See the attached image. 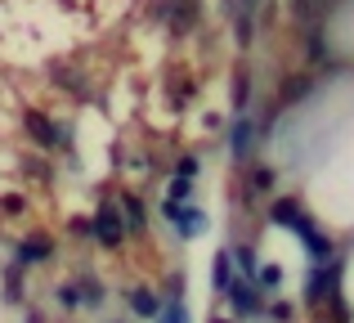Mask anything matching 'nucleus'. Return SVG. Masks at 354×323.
Segmentation results:
<instances>
[{
  "label": "nucleus",
  "instance_id": "23",
  "mask_svg": "<svg viewBox=\"0 0 354 323\" xmlns=\"http://www.w3.org/2000/svg\"><path fill=\"white\" fill-rule=\"evenodd\" d=\"M216 323H229V319H216Z\"/></svg>",
  "mask_w": 354,
  "mask_h": 323
},
{
  "label": "nucleus",
  "instance_id": "14",
  "mask_svg": "<svg viewBox=\"0 0 354 323\" xmlns=\"http://www.w3.org/2000/svg\"><path fill=\"white\" fill-rule=\"evenodd\" d=\"M256 279H260V288H283V270H278V265H265Z\"/></svg>",
  "mask_w": 354,
  "mask_h": 323
},
{
  "label": "nucleus",
  "instance_id": "11",
  "mask_svg": "<svg viewBox=\"0 0 354 323\" xmlns=\"http://www.w3.org/2000/svg\"><path fill=\"white\" fill-rule=\"evenodd\" d=\"M296 216H301V207H296L292 198H283V202H274V211H269V220H274V225H287L292 229L296 225Z\"/></svg>",
  "mask_w": 354,
  "mask_h": 323
},
{
  "label": "nucleus",
  "instance_id": "7",
  "mask_svg": "<svg viewBox=\"0 0 354 323\" xmlns=\"http://www.w3.org/2000/svg\"><path fill=\"white\" fill-rule=\"evenodd\" d=\"M121 225H126L130 234H144L148 211H144V202H139V198H121Z\"/></svg>",
  "mask_w": 354,
  "mask_h": 323
},
{
  "label": "nucleus",
  "instance_id": "8",
  "mask_svg": "<svg viewBox=\"0 0 354 323\" xmlns=\"http://www.w3.org/2000/svg\"><path fill=\"white\" fill-rule=\"evenodd\" d=\"M229 297H234V306L242 310V315H251L256 310V283H247V279H238V283H229Z\"/></svg>",
  "mask_w": 354,
  "mask_h": 323
},
{
  "label": "nucleus",
  "instance_id": "5",
  "mask_svg": "<svg viewBox=\"0 0 354 323\" xmlns=\"http://www.w3.org/2000/svg\"><path fill=\"white\" fill-rule=\"evenodd\" d=\"M162 211H166V220H171V225L180 229L184 238H193V234L202 229V211H198V207H184V202H166Z\"/></svg>",
  "mask_w": 354,
  "mask_h": 323
},
{
  "label": "nucleus",
  "instance_id": "4",
  "mask_svg": "<svg viewBox=\"0 0 354 323\" xmlns=\"http://www.w3.org/2000/svg\"><path fill=\"white\" fill-rule=\"evenodd\" d=\"M95 238L104 247H121V238H126V225H121V216L113 207H99V216H95Z\"/></svg>",
  "mask_w": 354,
  "mask_h": 323
},
{
  "label": "nucleus",
  "instance_id": "18",
  "mask_svg": "<svg viewBox=\"0 0 354 323\" xmlns=\"http://www.w3.org/2000/svg\"><path fill=\"white\" fill-rule=\"evenodd\" d=\"M238 265H242V270H256V252H251V247H242V252H238Z\"/></svg>",
  "mask_w": 354,
  "mask_h": 323
},
{
  "label": "nucleus",
  "instance_id": "22",
  "mask_svg": "<svg viewBox=\"0 0 354 323\" xmlns=\"http://www.w3.org/2000/svg\"><path fill=\"white\" fill-rule=\"evenodd\" d=\"M180 175H189V180H193V175H198V162H193V158H184V162H180Z\"/></svg>",
  "mask_w": 354,
  "mask_h": 323
},
{
  "label": "nucleus",
  "instance_id": "1",
  "mask_svg": "<svg viewBox=\"0 0 354 323\" xmlns=\"http://www.w3.org/2000/svg\"><path fill=\"white\" fill-rule=\"evenodd\" d=\"M337 279H341V265L337 261H323L319 270H310V279H305V301H310V306L332 301V297H337Z\"/></svg>",
  "mask_w": 354,
  "mask_h": 323
},
{
  "label": "nucleus",
  "instance_id": "20",
  "mask_svg": "<svg viewBox=\"0 0 354 323\" xmlns=\"http://www.w3.org/2000/svg\"><path fill=\"white\" fill-rule=\"evenodd\" d=\"M269 180H274L269 171H256V175H251V189H269Z\"/></svg>",
  "mask_w": 354,
  "mask_h": 323
},
{
  "label": "nucleus",
  "instance_id": "19",
  "mask_svg": "<svg viewBox=\"0 0 354 323\" xmlns=\"http://www.w3.org/2000/svg\"><path fill=\"white\" fill-rule=\"evenodd\" d=\"M59 301H63V306H77L81 292H77V288H59Z\"/></svg>",
  "mask_w": 354,
  "mask_h": 323
},
{
  "label": "nucleus",
  "instance_id": "9",
  "mask_svg": "<svg viewBox=\"0 0 354 323\" xmlns=\"http://www.w3.org/2000/svg\"><path fill=\"white\" fill-rule=\"evenodd\" d=\"M45 256H50V238H27V243L18 247V261L23 265H41Z\"/></svg>",
  "mask_w": 354,
  "mask_h": 323
},
{
  "label": "nucleus",
  "instance_id": "6",
  "mask_svg": "<svg viewBox=\"0 0 354 323\" xmlns=\"http://www.w3.org/2000/svg\"><path fill=\"white\" fill-rule=\"evenodd\" d=\"M251 140H256V126H251L247 117H238L234 131H229V153H234V158H247V153H251Z\"/></svg>",
  "mask_w": 354,
  "mask_h": 323
},
{
  "label": "nucleus",
  "instance_id": "2",
  "mask_svg": "<svg viewBox=\"0 0 354 323\" xmlns=\"http://www.w3.org/2000/svg\"><path fill=\"white\" fill-rule=\"evenodd\" d=\"M292 229L301 234V243L310 247V261H314V265L332 261V243H328V234H323V229H314V225H310L305 216H296V225H292Z\"/></svg>",
  "mask_w": 354,
  "mask_h": 323
},
{
  "label": "nucleus",
  "instance_id": "13",
  "mask_svg": "<svg viewBox=\"0 0 354 323\" xmlns=\"http://www.w3.org/2000/svg\"><path fill=\"white\" fill-rule=\"evenodd\" d=\"M130 306H135L139 315H157V297L153 292H130Z\"/></svg>",
  "mask_w": 354,
  "mask_h": 323
},
{
  "label": "nucleus",
  "instance_id": "17",
  "mask_svg": "<svg viewBox=\"0 0 354 323\" xmlns=\"http://www.w3.org/2000/svg\"><path fill=\"white\" fill-rule=\"evenodd\" d=\"M162 323H189V315H184V306H180V301H175V306L162 315Z\"/></svg>",
  "mask_w": 354,
  "mask_h": 323
},
{
  "label": "nucleus",
  "instance_id": "21",
  "mask_svg": "<svg viewBox=\"0 0 354 323\" xmlns=\"http://www.w3.org/2000/svg\"><path fill=\"white\" fill-rule=\"evenodd\" d=\"M86 301H104V288H95V283H86V292H81Z\"/></svg>",
  "mask_w": 354,
  "mask_h": 323
},
{
  "label": "nucleus",
  "instance_id": "15",
  "mask_svg": "<svg viewBox=\"0 0 354 323\" xmlns=\"http://www.w3.org/2000/svg\"><path fill=\"white\" fill-rule=\"evenodd\" d=\"M189 175H175V184H171V198H166V202H184V198H189Z\"/></svg>",
  "mask_w": 354,
  "mask_h": 323
},
{
  "label": "nucleus",
  "instance_id": "16",
  "mask_svg": "<svg viewBox=\"0 0 354 323\" xmlns=\"http://www.w3.org/2000/svg\"><path fill=\"white\" fill-rule=\"evenodd\" d=\"M229 283H234L229 279V256H220L216 261V288H229Z\"/></svg>",
  "mask_w": 354,
  "mask_h": 323
},
{
  "label": "nucleus",
  "instance_id": "10",
  "mask_svg": "<svg viewBox=\"0 0 354 323\" xmlns=\"http://www.w3.org/2000/svg\"><path fill=\"white\" fill-rule=\"evenodd\" d=\"M193 18H198V5H193V0H175V9H171V32H189Z\"/></svg>",
  "mask_w": 354,
  "mask_h": 323
},
{
  "label": "nucleus",
  "instance_id": "3",
  "mask_svg": "<svg viewBox=\"0 0 354 323\" xmlns=\"http://www.w3.org/2000/svg\"><path fill=\"white\" fill-rule=\"evenodd\" d=\"M23 126H27V131H32V140L41 144V149H59V144L68 140V131H59V126H54V122H45L41 113H27V117H23Z\"/></svg>",
  "mask_w": 354,
  "mask_h": 323
},
{
  "label": "nucleus",
  "instance_id": "12",
  "mask_svg": "<svg viewBox=\"0 0 354 323\" xmlns=\"http://www.w3.org/2000/svg\"><path fill=\"white\" fill-rule=\"evenodd\" d=\"M247 99H251V77L242 72V77L234 81V113H238V117L247 113Z\"/></svg>",
  "mask_w": 354,
  "mask_h": 323
}]
</instances>
